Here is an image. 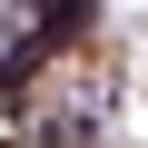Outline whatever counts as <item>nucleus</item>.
<instances>
[{
    "mask_svg": "<svg viewBox=\"0 0 148 148\" xmlns=\"http://www.w3.org/2000/svg\"><path fill=\"white\" fill-rule=\"evenodd\" d=\"M59 40H69V20H59V0H20V20H10V49H0V79L20 89V79H30V69H40V59H49Z\"/></svg>",
    "mask_w": 148,
    "mask_h": 148,
    "instance_id": "1",
    "label": "nucleus"
}]
</instances>
